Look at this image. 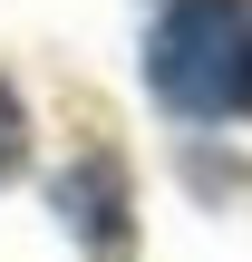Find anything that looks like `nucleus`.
Masks as SVG:
<instances>
[{"mask_svg": "<svg viewBox=\"0 0 252 262\" xmlns=\"http://www.w3.org/2000/svg\"><path fill=\"white\" fill-rule=\"evenodd\" d=\"M146 78L175 117H243L252 107V0H175L146 39Z\"/></svg>", "mask_w": 252, "mask_h": 262, "instance_id": "nucleus-1", "label": "nucleus"}, {"mask_svg": "<svg viewBox=\"0 0 252 262\" xmlns=\"http://www.w3.org/2000/svg\"><path fill=\"white\" fill-rule=\"evenodd\" d=\"M58 224L87 243V262H136V214H126V165L117 156H78L58 175Z\"/></svg>", "mask_w": 252, "mask_h": 262, "instance_id": "nucleus-2", "label": "nucleus"}, {"mask_svg": "<svg viewBox=\"0 0 252 262\" xmlns=\"http://www.w3.org/2000/svg\"><path fill=\"white\" fill-rule=\"evenodd\" d=\"M19 165H29V107H19V97H10V78H0V185H10Z\"/></svg>", "mask_w": 252, "mask_h": 262, "instance_id": "nucleus-3", "label": "nucleus"}]
</instances>
